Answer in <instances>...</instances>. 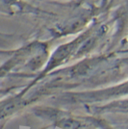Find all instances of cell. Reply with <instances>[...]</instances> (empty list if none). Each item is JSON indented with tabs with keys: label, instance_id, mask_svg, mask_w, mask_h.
Segmentation results:
<instances>
[{
	"label": "cell",
	"instance_id": "obj_1",
	"mask_svg": "<svg viewBox=\"0 0 128 129\" xmlns=\"http://www.w3.org/2000/svg\"><path fill=\"white\" fill-rule=\"evenodd\" d=\"M42 14L48 13L26 0H0V16H41Z\"/></svg>",
	"mask_w": 128,
	"mask_h": 129
},
{
	"label": "cell",
	"instance_id": "obj_2",
	"mask_svg": "<svg viewBox=\"0 0 128 129\" xmlns=\"http://www.w3.org/2000/svg\"><path fill=\"white\" fill-rule=\"evenodd\" d=\"M57 1H73V0H57Z\"/></svg>",
	"mask_w": 128,
	"mask_h": 129
}]
</instances>
